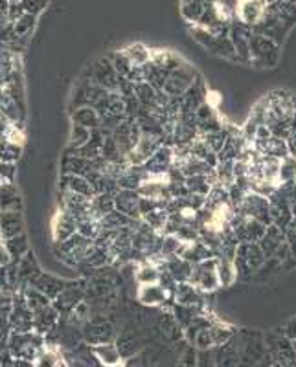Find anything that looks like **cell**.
Wrapping results in <instances>:
<instances>
[{"label": "cell", "mask_w": 296, "mask_h": 367, "mask_svg": "<svg viewBox=\"0 0 296 367\" xmlns=\"http://www.w3.org/2000/svg\"><path fill=\"white\" fill-rule=\"evenodd\" d=\"M48 0H21V2H11L10 10H8V17L11 22H15L19 17L22 15H35L43 11Z\"/></svg>", "instance_id": "1"}, {"label": "cell", "mask_w": 296, "mask_h": 367, "mask_svg": "<svg viewBox=\"0 0 296 367\" xmlns=\"http://www.w3.org/2000/svg\"><path fill=\"white\" fill-rule=\"evenodd\" d=\"M21 215L17 211H4L0 215V234L6 239H11L21 234Z\"/></svg>", "instance_id": "2"}, {"label": "cell", "mask_w": 296, "mask_h": 367, "mask_svg": "<svg viewBox=\"0 0 296 367\" xmlns=\"http://www.w3.org/2000/svg\"><path fill=\"white\" fill-rule=\"evenodd\" d=\"M0 208L4 211H17L21 208V198H19L15 186L11 184L0 186Z\"/></svg>", "instance_id": "3"}, {"label": "cell", "mask_w": 296, "mask_h": 367, "mask_svg": "<svg viewBox=\"0 0 296 367\" xmlns=\"http://www.w3.org/2000/svg\"><path fill=\"white\" fill-rule=\"evenodd\" d=\"M75 232V220L68 213H61L57 217V224L54 226V237L55 241H65L68 239Z\"/></svg>", "instance_id": "4"}, {"label": "cell", "mask_w": 296, "mask_h": 367, "mask_svg": "<svg viewBox=\"0 0 296 367\" xmlns=\"http://www.w3.org/2000/svg\"><path fill=\"white\" fill-rule=\"evenodd\" d=\"M35 26V15H22L13 22V30H15L17 37H26Z\"/></svg>", "instance_id": "5"}, {"label": "cell", "mask_w": 296, "mask_h": 367, "mask_svg": "<svg viewBox=\"0 0 296 367\" xmlns=\"http://www.w3.org/2000/svg\"><path fill=\"white\" fill-rule=\"evenodd\" d=\"M19 153H21L19 145L11 144V142H8V140L0 144V162L11 164L13 160L19 158Z\"/></svg>", "instance_id": "6"}, {"label": "cell", "mask_w": 296, "mask_h": 367, "mask_svg": "<svg viewBox=\"0 0 296 367\" xmlns=\"http://www.w3.org/2000/svg\"><path fill=\"white\" fill-rule=\"evenodd\" d=\"M74 122L81 127H94L98 123V114L92 109H81L74 116Z\"/></svg>", "instance_id": "7"}, {"label": "cell", "mask_w": 296, "mask_h": 367, "mask_svg": "<svg viewBox=\"0 0 296 367\" xmlns=\"http://www.w3.org/2000/svg\"><path fill=\"white\" fill-rule=\"evenodd\" d=\"M71 189L74 193H83V195H92V187L91 184H86L83 178H75V176H72L71 178Z\"/></svg>", "instance_id": "8"}, {"label": "cell", "mask_w": 296, "mask_h": 367, "mask_svg": "<svg viewBox=\"0 0 296 367\" xmlns=\"http://www.w3.org/2000/svg\"><path fill=\"white\" fill-rule=\"evenodd\" d=\"M6 140H8V142H11V144H19L21 145L22 144V140H24V136H22V133L21 131H17V127L15 125H13V127H10L8 129V134H6Z\"/></svg>", "instance_id": "9"}, {"label": "cell", "mask_w": 296, "mask_h": 367, "mask_svg": "<svg viewBox=\"0 0 296 367\" xmlns=\"http://www.w3.org/2000/svg\"><path fill=\"white\" fill-rule=\"evenodd\" d=\"M10 17H8V13H4V11H0V32L4 30L8 24H10Z\"/></svg>", "instance_id": "10"}, {"label": "cell", "mask_w": 296, "mask_h": 367, "mask_svg": "<svg viewBox=\"0 0 296 367\" xmlns=\"http://www.w3.org/2000/svg\"><path fill=\"white\" fill-rule=\"evenodd\" d=\"M10 0H0V11H4V13H8V10H10Z\"/></svg>", "instance_id": "11"}, {"label": "cell", "mask_w": 296, "mask_h": 367, "mask_svg": "<svg viewBox=\"0 0 296 367\" xmlns=\"http://www.w3.org/2000/svg\"><path fill=\"white\" fill-rule=\"evenodd\" d=\"M10 2H21V0H10Z\"/></svg>", "instance_id": "12"}]
</instances>
